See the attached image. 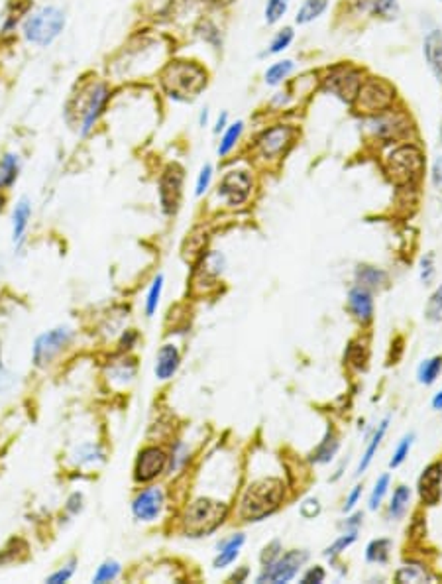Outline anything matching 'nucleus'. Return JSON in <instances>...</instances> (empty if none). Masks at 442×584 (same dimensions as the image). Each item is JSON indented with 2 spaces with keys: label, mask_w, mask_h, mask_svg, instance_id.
Wrapping results in <instances>:
<instances>
[{
  "label": "nucleus",
  "mask_w": 442,
  "mask_h": 584,
  "mask_svg": "<svg viewBox=\"0 0 442 584\" xmlns=\"http://www.w3.org/2000/svg\"><path fill=\"white\" fill-rule=\"evenodd\" d=\"M285 486L279 478H262L250 484L240 502V516L246 521H260L281 506Z\"/></svg>",
  "instance_id": "obj_1"
},
{
  "label": "nucleus",
  "mask_w": 442,
  "mask_h": 584,
  "mask_svg": "<svg viewBox=\"0 0 442 584\" xmlns=\"http://www.w3.org/2000/svg\"><path fill=\"white\" fill-rule=\"evenodd\" d=\"M386 171L393 183L407 187L417 183L425 171V155L417 146L403 144L386 155Z\"/></svg>",
  "instance_id": "obj_2"
},
{
  "label": "nucleus",
  "mask_w": 442,
  "mask_h": 584,
  "mask_svg": "<svg viewBox=\"0 0 442 584\" xmlns=\"http://www.w3.org/2000/svg\"><path fill=\"white\" fill-rule=\"evenodd\" d=\"M164 87L171 99L189 100L197 97L203 87L207 85V75L205 71L195 63L187 61H175L167 67L164 73Z\"/></svg>",
  "instance_id": "obj_3"
},
{
  "label": "nucleus",
  "mask_w": 442,
  "mask_h": 584,
  "mask_svg": "<svg viewBox=\"0 0 442 584\" xmlns=\"http://www.w3.org/2000/svg\"><path fill=\"white\" fill-rule=\"evenodd\" d=\"M226 514H228L226 504H222L219 500L200 498V500H195L185 512V529L193 537L207 535L221 525Z\"/></svg>",
  "instance_id": "obj_4"
},
{
  "label": "nucleus",
  "mask_w": 442,
  "mask_h": 584,
  "mask_svg": "<svg viewBox=\"0 0 442 584\" xmlns=\"http://www.w3.org/2000/svg\"><path fill=\"white\" fill-rule=\"evenodd\" d=\"M65 26V16L63 12L57 10L54 6H47L42 10L33 12L24 22L22 32L28 42L38 45H49L59 33L63 32Z\"/></svg>",
  "instance_id": "obj_5"
},
{
  "label": "nucleus",
  "mask_w": 442,
  "mask_h": 584,
  "mask_svg": "<svg viewBox=\"0 0 442 584\" xmlns=\"http://www.w3.org/2000/svg\"><path fill=\"white\" fill-rule=\"evenodd\" d=\"M307 559H309L307 551H289L285 555H279L271 564L264 567L262 574L258 576V583H289L291 578H295V574L301 571Z\"/></svg>",
  "instance_id": "obj_6"
},
{
  "label": "nucleus",
  "mask_w": 442,
  "mask_h": 584,
  "mask_svg": "<svg viewBox=\"0 0 442 584\" xmlns=\"http://www.w3.org/2000/svg\"><path fill=\"white\" fill-rule=\"evenodd\" d=\"M393 99H395V91L381 79H370L362 83V87L356 95L360 109H364L365 112L387 111V107L393 102Z\"/></svg>",
  "instance_id": "obj_7"
},
{
  "label": "nucleus",
  "mask_w": 442,
  "mask_h": 584,
  "mask_svg": "<svg viewBox=\"0 0 442 584\" xmlns=\"http://www.w3.org/2000/svg\"><path fill=\"white\" fill-rule=\"evenodd\" d=\"M368 128L381 140H401L411 130V122L405 114L381 111L368 121Z\"/></svg>",
  "instance_id": "obj_8"
},
{
  "label": "nucleus",
  "mask_w": 442,
  "mask_h": 584,
  "mask_svg": "<svg viewBox=\"0 0 442 584\" xmlns=\"http://www.w3.org/2000/svg\"><path fill=\"white\" fill-rule=\"evenodd\" d=\"M324 87L346 102H352L362 87V73L354 67H334L331 75L324 79Z\"/></svg>",
  "instance_id": "obj_9"
},
{
  "label": "nucleus",
  "mask_w": 442,
  "mask_h": 584,
  "mask_svg": "<svg viewBox=\"0 0 442 584\" xmlns=\"http://www.w3.org/2000/svg\"><path fill=\"white\" fill-rule=\"evenodd\" d=\"M183 167L171 164L159 179V203L166 215H173L179 209L183 195Z\"/></svg>",
  "instance_id": "obj_10"
},
{
  "label": "nucleus",
  "mask_w": 442,
  "mask_h": 584,
  "mask_svg": "<svg viewBox=\"0 0 442 584\" xmlns=\"http://www.w3.org/2000/svg\"><path fill=\"white\" fill-rule=\"evenodd\" d=\"M71 335L73 332L69 331L67 327H59V329L42 335L33 344V362H35V366L42 368V366H47L52 362L57 354L63 351V346L69 344Z\"/></svg>",
  "instance_id": "obj_11"
},
{
  "label": "nucleus",
  "mask_w": 442,
  "mask_h": 584,
  "mask_svg": "<svg viewBox=\"0 0 442 584\" xmlns=\"http://www.w3.org/2000/svg\"><path fill=\"white\" fill-rule=\"evenodd\" d=\"M252 193V177L248 171H230L226 174L219 185V197L226 201V205L236 207L248 201Z\"/></svg>",
  "instance_id": "obj_12"
},
{
  "label": "nucleus",
  "mask_w": 442,
  "mask_h": 584,
  "mask_svg": "<svg viewBox=\"0 0 442 584\" xmlns=\"http://www.w3.org/2000/svg\"><path fill=\"white\" fill-rule=\"evenodd\" d=\"M293 134H295L293 128H289V126H274L262 134V138L258 140V148L265 160L279 157L293 142Z\"/></svg>",
  "instance_id": "obj_13"
},
{
  "label": "nucleus",
  "mask_w": 442,
  "mask_h": 584,
  "mask_svg": "<svg viewBox=\"0 0 442 584\" xmlns=\"http://www.w3.org/2000/svg\"><path fill=\"white\" fill-rule=\"evenodd\" d=\"M167 464L166 452L157 447H148L140 452L136 461V480L138 482H150L164 472Z\"/></svg>",
  "instance_id": "obj_14"
},
{
  "label": "nucleus",
  "mask_w": 442,
  "mask_h": 584,
  "mask_svg": "<svg viewBox=\"0 0 442 584\" xmlns=\"http://www.w3.org/2000/svg\"><path fill=\"white\" fill-rule=\"evenodd\" d=\"M161 509H164V490L157 486L148 488L142 494H138L132 504L134 516L140 521H154L159 518Z\"/></svg>",
  "instance_id": "obj_15"
},
{
  "label": "nucleus",
  "mask_w": 442,
  "mask_h": 584,
  "mask_svg": "<svg viewBox=\"0 0 442 584\" xmlns=\"http://www.w3.org/2000/svg\"><path fill=\"white\" fill-rule=\"evenodd\" d=\"M441 486H442V464L432 463L429 464L419 478V496L427 506H434L441 500Z\"/></svg>",
  "instance_id": "obj_16"
},
{
  "label": "nucleus",
  "mask_w": 442,
  "mask_h": 584,
  "mask_svg": "<svg viewBox=\"0 0 442 584\" xmlns=\"http://www.w3.org/2000/svg\"><path fill=\"white\" fill-rule=\"evenodd\" d=\"M348 307L362 325L370 323L374 317V299L370 289L364 286H354L348 293Z\"/></svg>",
  "instance_id": "obj_17"
},
{
  "label": "nucleus",
  "mask_w": 442,
  "mask_h": 584,
  "mask_svg": "<svg viewBox=\"0 0 442 584\" xmlns=\"http://www.w3.org/2000/svg\"><path fill=\"white\" fill-rule=\"evenodd\" d=\"M425 59L431 67L432 75L436 77L439 83H442V32L441 30H432L427 33L425 44H423Z\"/></svg>",
  "instance_id": "obj_18"
},
{
  "label": "nucleus",
  "mask_w": 442,
  "mask_h": 584,
  "mask_svg": "<svg viewBox=\"0 0 442 584\" xmlns=\"http://www.w3.org/2000/svg\"><path fill=\"white\" fill-rule=\"evenodd\" d=\"M106 99H109V89H106V85H97V87L93 89V93H90V97H88L87 107H85V114H83V130H81L83 136H87V134L93 130V126H95V122L99 118V114L100 111H102Z\"/></svg>",
  "instance_id": "obj_19"
},
{
  "label": "nucleus",
  "mask_w": 442,
  "mask_h": 584,
  "mask_svg": "<svg viewBox=\"0 0 442 584\" xmlns=\"http://www.w3.org/2000/svg\"><path fill=\"white\" fill-rule=\"evenodd\" d=\"M179 351L173 344H164L157 353V362H155V376L159 380H169L179 368Z\"/></svg>",
  "instance_id": "obj_20"
},
{
  "label": "nucleus",
  "mask_w": 442,
  "mask_h": 584,
  "mask_svg": "<svg viewBox=\"0 0 442 584\" xmlns=\"http://www.w3.org/2000/svg\"><path fill=\"white\" fill-rule=\"evenodd\" d=\"M395 583H434V576L429 573V569L419 562H409L403 564L395 573Z\"/></svg>",
  "instance_id": "obj_21"
},
{
  "label": "nucleus",
  "mask_w": 442,
  "mask_h": 584,
  "mask_svg": "<svg viewBox=\"0 0 442 584\" xmlns=\"http://www.w3.org/2000/svg\"><path fill=\"white\" fill-rule=\"evenodd\" d=\"M338 447H340V443H338V437H336V433L332 429L326 431V435H324V439L321 441V445L315 449V452L310 454V463L315 464H326L331 463L332 459H334V454L338 452Z\"/></svg>",
  "instance_id": "obj_22"
},
{
  "label": "nucleus",
  "mask_w": 442,
  "mask_h": 584,
  "mask_svg": "<svg viewBox=\"0 0 442 584\" xmlns=\"http://www.w3.org/2000/svg\"><path fill=\"white\" fill-rule=\"evenodd\" d=\"M244 541L246 539H244V535H240V533L230 537V539L224 541L221 547H219V555H216V559H214V567H216V569H224V567H228L230 562L236 561V557L240 555Z\"/></svg>",
  "instance_id": "obj_23"
},
{
  "label": "nucleus",
  "mask_w": 442,
  "mask_h": 584,
  "mask_svg": "<svg viewBox=\"0 0 442 584\" xmlns=\"http://www.w3.org/2000/svg\"><path fill=\"white\" fill-rule=\"evenodd\" d=\"M387 425H389V417H386L381 423H379V425H377V429L374 431L372 439H370V443H368V449H365V452L362 454V461H360V464H358V470H356V474H362L368 470V466H370V463H372L374 454H376L377 449H379V445H381V441H384V437H386Z\"/></svg>",
  "instance_id": "obj_24"
},
{
  "label": "nucleus",
  "mask_w": 442,
  "mask_h": 584,
  "mask_svg": "<svg viewBox=\"0 0 442 584\" xmlns=\"http://www.w3.org/2000/svg\"><path fill=\"white\" fill-rule=\"evenodd\" d=\"M356 279H358V286H364L368 289H377V287L387 284V274L384 270H377L372 266H360L356 270Z\"/></svg>",
  "instance_id": "obj_25"
},
{
  "label": "nucleus",
  "mask_w": 442,
  "mask_h": 584,
  "mask_svg": "<svg viewBox=\"0 0 442 584\" xmlns=\"http://www.w3.org/2000/svg\"><path fill=\"white\" fill-rule=\"evenodd\" d=\"M411 502V488L409 486H399L397 490L393 492V498L389 502V518L391 519H401L405 516L407 507Z\"/></svg>",
  "instance_id": "obj_26"
},
{
  "label": "nucleus",
  "mask_w": 442,
  "mask_h": 584,
  "mask_svg": "<svg viewBox=\"0 0 442 584\" xmlns=\"http://www.w3.org/2000/svg\"><path fill=\"white\" fill-rule=\"evenodd\" d=\"M20 171V160L16 154H6L0 162V189L10 187Z\"/></svg>",
  "instance_id": "obj_27"
},
{
  "label": "nucleus",
  "mask_w": 442,
  "mask_h": 584,
  "mask_svg": "<svg viewBox=\"0 0 442 584\" xmlns=\"http://www.w3.org/2000/svg\"><path fill=\"white\" fill-rule=\"evenodd\" d=\"M32 215V207L28 203V199H22L16 209H14V243H22L24 232H26V226H28V219Z\"/></svg>",
  "instance_id": "obj_28"
},
{
  "label": "nucleus",
  "mask_w": 442,
  "mask_h": 584,
  "mask_svg": "<svg viewBox=\"0 0 442 584\" xmlns=\"http://www.w3.org/2000/svg\"><path fill=\"white\" fill-rule=\"evenodd\" d=\"M326 6H329V0H305V2H303V6L299 8L295 22L297 24L313 22L315 18H319L322 12L326 10Z\"/></svg>",
  "instance_id": "obj_29"
},
{
  "label": "nucleus",
  "mask_w": 442,
  "mask_h": 584,
  "mask_svg": "<svg viewBox=\"0 0 442 584\" xmlns=\"http://www.w3.org/2000/svg\"><path fill=\"white\" fill-rule=\"evenodd\" d=\"M442 372V356H432L429 360L419 366V372H417V378H419L420 384L425 386H431L432 382L439 378V374Z\"/></svg>",
  "instance_id": "obj_30"
},
{
  "label": "nucleus",
  "mask_w": 442,
  "mask_h": 584,
  "mask_svg": "<svg viewBox=\"0 0 442 584\" xmlns=\"http://www.w3.org/2000/svg\"><path fill=\"white\" fill-rule=\"evenodd\" d=\"M368 6L374 16L384 20H395L399 14L397 0H368Z\"/></svg>",
  "instance_id": "obj_31"
},
{
  "label": "nucleus",
  "mask_w": 442,
  "mask_h": 584,
  "mask_svg": "<svg viewBox=\"0 0 442 584\" xmlns=\"http://www.w3.org/2000/svg\"><path fill=\"white\" fill-rule=\"evenodd\" d=\"M389 551H391V541L376 539L368 545V549H365V559L370 562L384 564V562L389 561Z\"/></svg>",
  "instance_id": "obj_32"
},
{
  "label": "nucleus",
  "mask_w": 442,
  "mask_h": 584,
  "mask_svg": "<svg viewBox=\"0 0 442 584\" xmlns=\"http://www.w3.org/2000/svg\"><path fill=\"white\" fill-rule=\"evenodd\" d=\"M291 71H293V61L291 59L277 61V63H274L265 71V83L267 85H277V83H281L283 79L287 77Z\"/></svg>",
  "instance_id": "obj_33"
},
{
  "label": "nucleus",
  "mask_w": 442,
  "mask_h": 584,
  "mask_svg": "<svg viewBox=\"0 0 442 584\" xmlns=\"http://www.w3.org/2000/svg\"><path fill=\"white\" fill-rule=\"evenodd\" d=\"M346 360L352 364L354 368L362 370L365 366V360H368V348L365 344H362V341L350 342L348 346V354H346Z\"/></svg>",
  "instance_id": "obj_34"
},
{
  "label": "nucleus",
  "mask_w": 442,
  "mask_h": 584,
  "mask_svg": "<svg viewBox=\"0 0 442 584\" xmlns=\"http://www.w3.org/2000/svg\"><path fill=\"white\" fill-rule=\"evenodd\" d=\"M356 533H358V531H348V533H344L342 537H338V539L334 541L331 547L324 551V557H329L331 561H336V557H338L342 551H346V549L352 545L354 541L358 539V537H356Z\"/></svg>",
  "instance_id": "obj_35"
},
{
  "label": "nucleus",
  "mask_w": 442,
  "mask_h": 584,
  "mask_svg": "<svg viewBox=\"0 0 442 584\" xmlns=\"http://www.w3.org/2000/svg\"><path fill=\"white\" fill-rule=\"evenodd\" d=\"M242 122H236V124H232V126L226 130L224 138L221 140V146H219V154L226 155L232 150L234 146H236V142H238V138H240V134H242Z\"/></svg>",
  "instance_id": "obj_36"
},
{
  "label": "nucleus",
  "mask_w": 442,
  "mask_h": 584,
  "mask_svg": "<svg viewBox=\"0 0 442 584\" xmlns=\"http://www.w3.org/2000/svg\"><path fill=\"white\" fill-rule=\"evenodd\" d=\"M161 289H164V276H157L152 287H150V291H148V299H145V313H148V317H152L155 313L159 298H161Z\"/></svg>",
  "instance_id": "obj_37"
},
{
  "label": "nucleus",
  "mask_w": 442,
  "mask_h": 584,
  "mask_svg": "<svg viewBox=\"0 0 442 584\" xmlns=\"http://www.w3.org/2000/svg\"><path fill=\"white\" fill-rule=\"evenodd\" d=\"M289 0H267L265 4V22L276 24L287 12Z\"/></svg>",
  "instance_id": "obj_38"
},
{
  "label": "nucleus",
  "mask_w": 442,
  "mask_h": 584,
  "mask_svg": "<svg viewBox=\"0 0 442 584\" xmlns=\"http://www.w3.org/2000/svg\"><path fill=\"white\" fill-rule=\"evenodd\" d=\"M413 441H415V435L413 433H409V435H405L401 441H399L397 449H395V452H393V459L389 461V466L391 468H397L399 464L403 463L407 456H409V451L411 447H413Z\"/></svg>",
  "instance_id": "obj_39"
},
{
  "label": "nucleus",
  "mask_w": 442,
  "mask_h": 584,
  "mask_svg": "<svg viewBox=\"0 0 442 584\" xmlns=\"http://www.w3.org/2000/svg\"><path fill=\"white\" fill-rule=\"evenodd\" d=\"M118 573H120V564H118V562H104V564H100L97 574L93 576V583H111V581H114V578L118 576Z\"/></svg>",
  "instance_id": "obj_40"
},
{
  "label": "nucleus",
  "mask_w": 442,
  "mask_h": 584,
  "mask_svg": "<svg viewBox=\"0 0 442 584\" xmlns=\"http://www.w3.org/2000/svg\"><path fill=\"white\" fill-rule=\"evenodd\" d=\"M387 488H389V474H381V476L377 478L374 490H372V496H370V509H377V507H379L381 500H384V496H386Z\"/></svg>",
  "instance_id": "obj_41"
},
{
  "label": "nucleus",
  "mask_w": 442,
  "mask_h": 584,
  "mask_svg": "<svg viewBox=\"0 0 442 584\" xmlns=\"http://www.w3.org/2000/svg\"><path fill=\"white\" fill-rule=\"evenodd\" d=\"M291 40H293V30H291V28H285V30H281V32L277 33L276 38H274V42L269 44V49H267V54L271 56V54H279V52H283V49H285V47L291 44Z\"/></svg>",
  "instance_id": "obj_42"
},
{
  "label": "nucleus",
  "mask_w": 442,
  "mask_h": 584,
  "mask_svg": "<svg viewBox=\"0 0 442 584\" xmlns=\"http://www.w3.org/2000/svg\"><path fill=\"white\" fill-rule=\"evenodd\" d=\"M427 317L431 321H442V286L432 293L427 305Z\"/></svg>",
  "instance_id": "obj_43"
},
{
  "label": "nucleus",
  "mask_w": 442,
  "mask_h": 584,
  "mask_svg": "<svg viewBox=\"0 0 442 584\" xmlns=\"http://www.w3.org/2000/svg\"><path fill=\"white\" fill-rule=\"evenodd\" d=\"M434 277V254H427L423 260H420V279L425 286H429Z\"/></svg>",
  "instance_id": "obj_44"
},
{
  "label": "nucleus",
  "mask_w": 442,
  "mask_h": 584,
  "mask_svg": "<svg viewBox=\"0 0 442 584\" xmlns=\"http://www.w3.org/2000/svg\"><path fill=\"white\" fill-rule=\"evenodd\" d=\"M279 555H281V543L279 541H271L269 545L264 547V551L260 555V561H262L264 567H267V564H271V562L276 561Z\"/></svg>",
  "instance_id": "obj_45"
},
{
  "label": "nucleus",
  "mask_w": 442,
  "mask_h": 584,
  "mask_svg": "<svg viewBox=\"0 0 442 584\" xmlns=\"http://www.w3.org/2000/svg\"><path fill=\"white\" fill-rule=\"evenodd\" d=\"M321 514V504L317 498H309L301 504V516L305 519H315Z\"/></svg>",
  "instance_id": "obj_46"
},
{
  "label": "nucleus",
  "mask_w": 442,
  "mask_h": 584,
  "mask_svg": "<svg viewBox=\"0 0 442 584\" xmlns=\"http://www.w3.org/2000/svg\"><path fill=\"white\" fill-rule=\"evenodd\" d=\"M210 179H212V166H210V164H207V166L200 169L199 179H197V191H195L197 195H203V193H205V191L209 189Z\"/></svg>",
  "instance_id": "obj_47"
},
{
  "label": "nucleus",
  "mask_w": 442,
  "mask_h": 584,
  "mask_svg": "<svg viewBox=\"0 0 442 584\" xmlns=\"http://www.w3.org/2000/svg\"><path fill=\"white\" fill-rule=\"evenodd\" d=\"M73 571H75V561H71L69 564H67L65 569H61V571H57L56 574H52V576L47 578V583L49 584L67 583V581H69V576L73 574Z\"/></svg>",
  "instance_id": "obj_48"
},
{
  "label": "nucleus",
  "mask_w": 442,
  "mask_h": 584,
  "mask_svg": "<svg viewBox=\"0 0 442 584\" xmlns=\"http://www.w3.org/2000/svg\"><path fill=\"white\" fill-rule=\"evenodd\" d=\"M324 571H322L321 567H313V569H309L307 573L303 574V578H301V583L303 584H321L322 581H324Z\"/></svg>",
  "instance_id": "obj_49"
},
{
  "label": "nucleus",
  "mask_w": 442,
  "mask_h": 584,
  "mask_svg": "<svg viewBox=\"0 0 442 584\" xmlns=\"http://www.w3.org/2000/svg\"><path fill=\"white\" fill-rule=\"evenodd\" d=\"M432 183L439 191H442V157H436V162L432 166Z\"/></svg>",
  "instance_id": "obj_50"
},
{
  "label": "nucleus",
  "mask_w": 442,
  "mask_h": 584,
  "mask_svg": "<svg viewBox=\"0 0 442 584\" xmlns=\"http://www.w3.org/2000/svg\"><path fill=\"white\" fill-rule=\"evenodd\" d=\"M360 496H362V486H354V490L350 492V496H348V500H346V504H344V512H350L356 504H358V500H360Z\"/></svg>",
  "instance_id": "obj_51"
},
{
  "label": "nucleus",
  "mask_w": 442,
  "mask_h": 584,
  "mask_svg": "<svg viewBox=\"0 0 442 584\" xmlns=\"http://www.w3.org/2000/svg\"><path fill=\"white\" fill-rule=\"evenodd\" d=\"M362 519H364L362 512L354 514L352 518H348L346 521H344V529H346V531H358V528L362 525Z\"/></svg>",
  "instance_id": "obj_52"
},
{
  "label": "nucleus",
  "mask_w": 442,
  "mask_h": 584,
  "mask_svg": "<svg viewBox=\"0 0 442 584\" xmlns=\"http://www.w3.org/2000/svg\"><path fill=\"white\" fill-rule=\"evenodd\" d=\"M10 384H12V376L8 374L4 368H2V362H0V392H2V390H6Z\"/></svg>",
  "instance_id": "obj_53"
},
{
  "label": "nucleus",
  "mask_w": 442,
  "mask_h": 584,
  "mask_svg": "<svg viewBox=\"0 0 442 584\" xmlns=\"http://www.w3.org/2000/svg\"><path fill=\"white\" fill-rule=\"evenodd\" d=\"M226 118H228V114H226V112H222L221 118L216 121V126H214V132H221V130H224V126H226Z\"/></svg>",
  "instance_id": "obj_54"
},
{
  "label": "nucleus",
  "mask_w": 442,
  "mask_h": 584,
  "mask_svg": "<svg viewBox=\"0 0 442 584\" xmlns=\"http://www.w3.org/2000/svg\"><path fill=\"white\" fill-rule=\"evenodd\" d=\"M432 408L439 409V411H441V409H442V390H441V392H439V394H436V396L432 397Z\"/></svg>",
  "instance_id": "obj_55"
},
{
  "label": "nucleus",
  "mask_w": 442,
  "mask_h": 584,
  "mask_svg": "<svg viewBox=\"0 0 442 584\" xmlns=\"http://www.w3.org/2000/svg\"><path fill=\"white\" fill-rule=\"evenodd\" d=\"M248 576V569H242L238 574H234L232 581H236V583H244V578Z\"/></svg>",
  "instance_id": "obj_56"
},
{
  "label": "nucleus",
  "mask_w": 442,
  "mask_h": 584,
  "mask_svg": "<svg viewBox=\"0 0 442 584\" xmlns=\"http://www.w3.org/2000/svg\"><path fill=\"white\" fill-rule=\"evenodd\" d=\"M207 121H209V111L205 109V111L200 112V126H207Z\"/></svg>",
  "instance_id": "obj_57"
},
{
  "label": "nucleus",
  "mask_w": 442,
  "mask_h": 584,
  "mask_svg": "<svg viewBox=\"0 0 442 584\" xmlns=\"http://www.w3.org/2000/svg\"><path fill=\"white\" fill-rule=\"evenodd\" d=\"M209 2H214V4H228V2H232V0H209Z\"/></svg>",
  "instance_id": "obj_58"
},
{
  "label": "nucleus",
  "mask_w": 442,
  "mask_h": 584,
  "mask_svg": "<svg viewBox=\"0 0 442 584\" xmlns=\"http://www.w3.org/2000/svg\"><path fill=\"white\" fill-rule=\"evenodd\" d=\"M2 203H4V199L0 197V209H2Z\"/></svg>",
  "instance_id": "obj_59"
}]
</instances>
